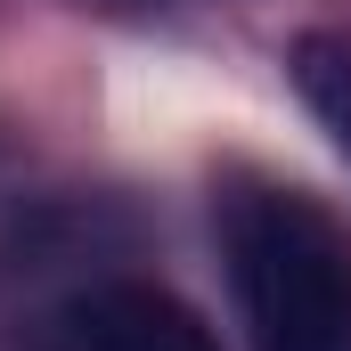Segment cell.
<instances>
[{
    "instance_id": "3",
    "label": "cell",
    "mask_w": 351,
    "mask_h": 351,
    "mask_svg": "<svg viewBox=\"0 0 351 351\" xmlns=\"http://www.w3.org/2000/svg\"><path fill=\"white\" fill-rule=\"evenodd\" d=\"M286 74L302 90V106L327 123V139L351 156V41L343 33H302V41L286 49Z\"/></svg>"
},
{
    "instance_id": "2",
    "label": "cell",
    "mask_w": 351,
    "mask_h": 351,
    "mask_svg": "<svg viewBox=\"0 0 351 351\" xmlns=\"http://www.w3.org/2000/svg\"><path fill=\"white\" fill-rule=\"evenodd\" d=\"M41 351H221L213 327L147 278H106L41 319Z\"/></svg>"
},
{
    "instance_id": "1",
    "label": "cell",
    "mask_w": 351,
    "mask_h": 351,
    "mask_svg": "<svg viewBox=\"0 0 351 351\" xmlns=\"http://www.w3.org/2000/svg\"><path fill=\"white\" fill-rule=\"evenodd\" d=\"M221 254L254 351H351V237L278 180L221 196Z\"/></svg>"
}]
</instances>
